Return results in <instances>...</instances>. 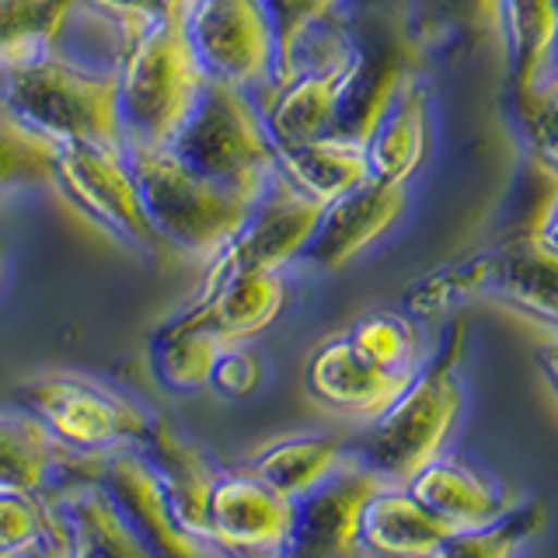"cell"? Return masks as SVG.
Listing matches in <instances>:
<instances>
[{"label":"cell","mask_w":558,"mask_h":558,"mask_svg":"<svg viewBox=\"0 0 558 558\" xmlns=\"http://www.w3.org/2000/svg\"><path fill=\"white\" fill-rule=\"evenodd\" d=\"M0 109L52 144L122 147L116 70L84 63L57 46L0 70Z\"/></svg>","instance_id":"1"},{"label":"cell","mask_w":558,"mask_h":558,"mask_svg":"<svg viewBox=\"0 0 558 558\" xmlns=\"http://www.w3.org/2000/svg\"><path fill=\"white\" fill-rule=\"evenodd\" d=\"M461 356L464 325H453L440 353L418 363L409 388L374 423L363 450L353 453L384 485H409L418 471L444 453L447 436L464 405Z\"/></svg>","instance_id":"2"},{"label":"cell","mask_w":558,"mask_h":558,"mask_svg":"<svg viewBox=\"0 0 558 558\" xmlns=\"http://www.w3.org/2000/svg\"><path fill=\"white\" fill-rule=\"evenodd\" d=\"M182 4L140 28L116 63L122 147H165L199 98L206 77L185 43Z\"/></svg>","instance_id":"3"},{"label":"cell","mask_w":558,"mask_h":558,"mask_svg":"<svg viewBox=\"0 0 558 558\" xmlns=\"http://www.w3.org/2000/svg\"><path fill=\"white\" fill-rule=\"evenodd\" d=\"M122 150H126L140 206H144V217L161 248L206 266L231 241L255 196L199 179L174 161L165 147Z\"/></svg>","instance_id":"4"},{"label":"cell","mask_w":558,"mask_h":558,"mask_svg":"<svg viewBox=\"0 0 558 558\" xmlns=\"http://www.w3.org/2000/svg\"><path fill=\"white\" fill-rule=\"evenodd\" d=\"M165 150L199 179L248 196L276 171V144L255 95L220 81H203Z\"/></svg>","instance_id":"5"},{"label":"cell","mask_w":558,"mask_h":558,"mask_svg":"<svg viewBox=\"0 0 558 558\" xmlns=\"http://www.w3.org/2000/svg\"><path fill=\"white\" fill-rule=\"evenodd\" d=\"M363 74L366 57L353 35L336 22L311 35L293 74L255 95L272 144L290 147L336 133Z\"/></svg>","instance_id":"6"},{"label":"cell","mask_w":558,"mask_h":558,"mask_svg":"<svg viewBox=\"0 0 558 558\" xmlns=\"http://www.w3.org/2000/svg\"><path fill=\"white\" fill-rule=\"evenodd\" d=\"M17 409H25L74 453H112L140 447L157 418L109 384L81 374H39L17 384Z\"/></svg>","instance_id":"7"},{"label":"cell","mask_w":558,"mask_h":558,"mask_svg":"<svg viewBox=\"0 0 558 558\" xmlns=\"http://www.w3.org/2000/svg\"><path fill=\"white\" fill-rule=\"evenodd\" d=\"M52 189L77 209V214L112 238L122 248L154 258L161 241L150 231L144 206L136 196V182L122 147L101 144H60L52 161Z\"/></svg>","instance_id":"8"},{"label":"cell","mask_w":558,"mask_h":558,"mask_svg":"<svg viewBox=\"0 0 558 558\" xmlns=\"http://www.w3.org/2000/svg\"><path fill=\"white\" fill-rule=\"evenodd\" d=\"M182 32L206 81L266 92L276 74V35L262 0H185Z\"/></svg>","instance_id":"9"},{"label":"cell","mask_w":558,"mask_h":558,"mask_svg":"<svg viewBox=\"0 0 558 558\" xmlns=\"http://www.w3.org/2000/svg\"><path fill=\"white\" fill-rule=\"evenodd\" d=\"M318 217H322V203L304 196V192L290 185L276 168L266 179V185L255 192L248 214L238 223L231 241L206 262V269L209 272H231V269L283 272L307 248Z\"/></svg>","instance_id":"10"},{"label":"cell","mask_w":558,"mask_h":558,"mask_svg":"<svg viewBox=\"0 0 558 558\" xmlns=\"http://www.w3.org/2000/svg\"><path fill=\"white\" fill-rule=\"evenodd\" d=\"M296 499L244 471H220L206 502V541L227 558H287Z\"/></svg>","instance_id":"11"},{"label":"cell","mask_w":558,"mask_h":558,"mask_svg":"<svg viewBox=\"0 0 558 558\" xmlns=\"http://www.w3.org/2000/svg\"><path fill=\"white\" fill-rule=\"evenodd\" d=\"M98 482L112 496L119 513L144 541L154 558H214L217 548L206 537L192 534L171 510L161 482L140 447H122L101 458Z\"/></svg>","instance_id":"12"},{"label":"cell","mask_w":558,"mask_h":558,"mask_svg":"<svg viewBox=\"0 0 558 558\" xmlns=\"http://www.w3.org/2000/svg\"><path fill=\"white\" fill-rule=\"evenodd\" d=\"M377 475L356 458H345L331 475L296 499L287 558H353L360 551V513L371 499Z\"/></svg>","instance_id":"13"},{"label":"cell","mask_w":558,"mask_h":558,"mask_svg":"<svg viewBox=\"0 0 558 558\" xmlns=\"http://www.w3.org/2000/svg\"><path fill=\"white\" fill-rule=\"evenodd\" d=\"M405 203H409V185L366 179L363 185L349 189L339 199L322 206L314 234L296 262H304V266L322 269V272L342 269L345 262H353L360 252H366L384 231H388L401 217Z\"/></svg>","instance_id":"14"},{"label":"cell","mask_w":558,"mask_h":558,"mask_svg":"<svg viewBox=\"0 0 558 558\" xmlns=\"http://www.w3.org/2000/svg\"><path fill=\"white\" fill-rule=\"evenodd\" d=\"M412 374L384 371V366L366 360L360 349L349 342V336H336L311 353L304 384H307V395L318 401L322 409L345 415V418L377 423V418L395 405V398L409 388Z\"/></svg>","instance_id":"15"},{"label":"cell","mask_w":558,"mask_h":558,"mask_svg":"<svg viewBox=\"0 0 558 558\" xmlns=\"http://www.w3.org/2000/svg\"><path fill=\"white\" fill-rule=\"evenodd\" d=\"M433 144L429 92L409 70H401L395 92L380 105L371 130L363 136L371 179L409 185V179L426 165Z\"/></svg>","instance_id":"16"},{"label":"cell","mask_w":558,"mask_h":558,"mask_svg":"<svg viewBox=\"0 0 558 558\" xmlns=\"http://www.w3.org/2000/svg\"><path fill=\"white\" fill-rule=\"evenodd\" d=\"M105 453H74L25 409H0V485L49 493V488L98 478Z\"/></svg>","instance_id":"17"},{"label":"cell","mask_w":558,"mask_h":558,"mask_svg":"<svg viewBox=\"0 0 558 558\" xmlns=\"http://www.w3.org/2000/svg\"><path fill=\"white\" fill-rule=\"evenodd\" d=\"M485 296L558 336V244L531 231L488 252Z\"/></svg>","instance_id":"18"},{"label":"cell","mask_w":558,"mask_h":558,"mask_svg":"<svg viewBox=\"0 0 558 558\" xmlns=\"http://www.w3.org/2000/svg\"><path fill=\"white\" fill-rule=\"evenodd\" d=\"M499 46L520 112L545 92L558 52V0H499Z\"/></svg>","instance_id":"19"},{"label":"cell","mask_w":558,"mask_h":558,"mask_svg":"<svg viewBox=\"0 0 558 558\" xmlns=\"http://www.w3.org/2000/svg\"><path fill=\"white\" fill-rule=\"evenodd\" d=\"M287 304V279L283 272L262 269H231L203 276V290L196 307L214 325L223 342H244L266 331Z\"/></svg>","instance_id":"20"},{"label":"cell","mask_w":558,"mask_h":558,"mask_svg":"<svg viewBox=\"0 0 558 558\" xmlns=\"http://www.w3.org/2000/svg\"><path fill=\"white\" fill-rule=\"evenodd\" d=\"M450 534L405 485H377L360 513V551L374 558H429Z\"/></svg>","instance_id":"21"},{"label":"cell","mask_w":558,"mask_h":558,"mask_svg":"<svg viewBox=\"0 0 558 558\" xmlns=\"http://www.w3.org/2000/svg\"><path fill=\"white\" fill-rule=\"evenodd\" d=\"M405 488L450 531L485 527L510 510V502L493 482H485L478 471H471L458 458H444V453L418 471Z\"/></svg>","instance_id":"22"},{"label":"cell","mask_w":558,"mask_h":558,"mask_svg":"<svg viewBox=\"0 0 558 558\" xmlns=\"http://www.w3.org/2000/svg\"><path fill=\"white\" fill-rule=\"evenodd\" d=\"M223 345L227 342L217 336L214 325L192 304L150 336L147 366L165 391L192 395L209 388V374H214V363Z\"/></svg>","instance_id":"23"},{"label":"cell","mask_w":558,"mask_h":558,"mask_svg":"<svg viewBox=\"0 0 558 558\" xmlns=\"http://www.w3.org/2000/svg\"><path fill=\"white\" fill-rule=\"evenodd\" d=\"M276 168L290 185H296L304 196H311L322 206L371 179L363 140L339 136V133L276 147Z\"/></svg>","instance_id":"24"},{"label":"cell","mask_w":558,"mask_h":558,"mask_svg":"<svg viewBox=\"0 0 558 558\" xmlns=\"http://www.w3.org/2000/svg\"><path fill=\"white\" fill-rule=\"evenodd\" d=\"M140 450H144V458L150 461L154 475L161 482L165 496L171 502V510L179 513V520L192 534L206 537V502H209V493H214V482L220 471L209 464L189 440H182L165 418H157L150 436L140 444Z\"/></svg>","instance_id":"25"},{"label":"cell","mask_w":558,"mask_h":558,"mask_svg":"<svg viewBox=\"0 0 558 558\" xmlns=\"http://www.w3.org/2000/svg\"><path fill=\"white\" fill-rule=\"evenodd\" d=\"M74 527V558H154L98 478L49 488Z\"/></svg>","instance_id":"26"},{"label":"cell","mask_w":558,"mask_h":558,"mask_svg":"<svg viewBox=\"0 0 558 558\" xmlns=\"http://www.w3.org/2000/svg\"><path fill=\"white\" fill-rule=\"evenodd\" d=\"M345 461V447L339 436H287L269 447H262L248 471L255 478H262L269 488H276L279 496L301 499L311 488H318L331 471Z\"/></svg>","instance_id":"27"},{"label":"cell","mask_w":558,"mask_h":558,"mask_svg":"<svg viewBox=\"0 0 558 558\" xmlns=\"http://www.w3.org/2000/svg\"><path fill=\"white\" fill-rule=\"evenodd\" d=\"M499 0H412V39L423 49L436 46H499Z\"/></svg>","instance_id":"28"},{"label":"cell","mask_w":558,"mask_h":558,"mask_svg":"<svg viewBox=\"0 0 558 558\" xmlns=\"http://www.w3.org/2000/svg\"><path fill=\"white\" fill-rule=\"evenodd\" d=\"M77 0H0V70L52 49Z\"/></svg>","instance_id":"29"},{"label":"cell","mask_w":558,"mask_h":558,"mask_svg":"<svg viewBox=\"0 0 558 558\" xmlns=\"http://www.w3.org/2000/svg\"><path fill=\"white\" fill-rule=\"evenodd\" d=\"M57 147L49 136L28 130L11 112L0 109V196L32 185H52Z\"/></svg>","instance_id":"30"},{"label":"cell","mask_w":558,"mask_h":558,"mask_svg":"<svg viewBox=\"0 0 558 558\" xmlns=\"http://www.w3.org/2000/svg\"><path fill=\"white\" fill-rule=\"evenodd\" d=\"M345 336L366 360L384 366V371L412 374L418 371V363H423V339H418V328L405 314H395V311L363 314Z\"/></svg>","instance_id":"31"},{"label":"cell","mask_w":558,"mask_h":558,"mask_svg":"<svg viewBox=\"0 0 558 558\" xmlns=\"http://www.w3.org/2000/svg\"><path fill=\"white\" fill-rule=\"evenodd\" d=\"M342 0H262L272 35H276V74L272 84L287 81L296 70V57L307 46L311 35H318L325 25L336 22ZM269 84V87H272Z\"/></svg>","instance_id":"32"},{"label":"cell","mask_w":558,"mask_h":558,"mask_svg":"<svg viewBox=\"0 0 558 558\" xmlns=\"http://www.w3.org/2000/svg\"><path fill=\"white\" fill-rule=\"evenodd\" d=\"M537 510L531 506H510L499 520L475 531H450L429 558H513L517 545L534 531Z\"/></svg>","instance_id":"33"},{"label":"cell","mask_w":558,"mask_h":558,"mask_svg":"<svg viewBox=\"0 0 558 558\" xmlns=\"http://www.w3.org/2000/svg\"><path fill=\"white\" fill-rule=\"evenodd\" d=\"M488 279V252L461 262V266H447L426 279H418L412 290H405V307L415 318H436L447 307L471 301V296H485Z\"/></svg>","instance_id":"34"},{"label":"cell","mask_w":558,"mask_h":558,"mask_svg":"<svg viewBox=\"0 0 558 558\" xmlns=\"http://www.w3.org/2000/svg\"><path fill=\"white\" fill-rule=\"evenodd\" d=\"M49 499L46 493L0 485V558H17L46 523Z\"/></svg>","instance_id":"35"},{"label":"cell","mask_w":558,"mask_h":558,"mask_svg":"<svg viewBox=\"0 0 558 558\" xmlns=\"http://www.w3.org/2000/svg\"><path fill=\"white\" fill-rule=\"evenodd\" d=\"M262 374L266 371H262L258 353H252L244 342H227L214 363V374H209V388L223 398H248L258 391Z\"/></svg>","instance_id":"36"},{"label":"cell","mask_w":558,"mask_h":558,"mask_svg":"<svg viewBox=\"0 0 558 558\" xmlns=\"http://www.w3.org/2000/svg\"><path fill=\"white\" fill-rule=\"evenodd\" d=\"M81 4L92 8L101 17H109V22L119 25L122 32L136 35L140 28H147L171 8H179L182 0H81Z\"/></svg>","instance_id":"37"},{"label":"cell","mask_w":558,"mask_h":558,"mask_svg":"<svg viewBox=\"0 0 558 558\" xmlns=\"http://www.w3.org/2000/svg\"><path fill=\"white\" fill-rule=\"evenodd\" d=\"M46 499H49V510H46L43 531L17 558H74V527H70V517L52 493H46Z\"/></svg>","instance_id":"38"},{"label":"cell","mask_w":558,"mask_h":558,"mask_svg":"<svg viewBox=\"0 0 558 558\" xmlns=\"http://www.w3.org/2000/svg\"><path fill=\"white\" fill-rule=\"evenodd\" d=\"M531 140H534L537 165L545 168L551 182H558V122H545V126L531 130Z\"/></svg>","instance_id":"39"},{"label":"cell","mask_w":558,"mask_h":558,"mask_svg":"<svg viewBox=\"0 0 558 558\" xmlns=\"http://www.w3.org/2000/svg\"><path fill=\"white\" fill-rule=\"evenodd\" d=\"M520 116H523V122H527V130L545 126V122H558V81L531 105V109H523Z\"/></svg>","instance_id":"40"},{"label":"cell","mask_w":558,"mask_h":558,"mask_svg":"<svg viewBox=\"0 0 558 558\" xmlns=\"http://www.w3.org/2000/svg\"><path fill=\"white\" fill-rule=\"evenodd\" d=\"M537 363H541V371H545L551 391L558 395V336H548V342L537 345Z\"/></svg>","instance_id":"41"},{"label":"cell","mask_w":558,"mask_h":558,"mask_svg":"<svg viewBox=\"0 0 558 558\" xmlns=\"http://www.w3.org/2000/svg\"><path fill=\"white\" fill-rule=\"evenodd\" d=\"M534 231H537L541 238H548L551 244H558V192H555V199L548 203L545 214H541V220H537Z\"/></svg>","instance_id":"42"},{"label":"cell","mask_w":558,"mask_h":558,"mask_svg":"<svg viewBox=\"0 0 558 558\" xmlns=\"http://www.w3.org/2000/svg\"><path fill=\"white\" fill-rule=\"evenodd\" d=\"M4 272H8V252H4V244H0V283H4Z\"/></svg>","instance_id":"43"},{"label":"cell","mask_w":558,"mask_h":558,"mask_svg":"<svg viewBox=\"0 0 558 558\" xmlns=\"http://www.w3.org/2000/svg\"><path fill=\"white\" fill-rule=\"evenodd\" d=\"M214 558H227V555H220V551H217V555H214Z\"/></svg>","instance_id":"44"}]
</instances>
